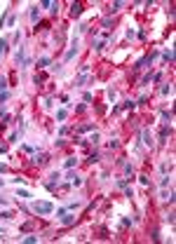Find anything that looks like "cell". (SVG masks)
I'll list each match as a JSON object with an SVG mask.
<instances>
[{"mask_svg":"<svg viewBox=\"0 0 176 244\" xmlns=\"http://www.w3.org/2000/svg\"><path fill=\"white\" fill-rule=\"evenodd\" d=\"M139 181H141V186H146V188H148V186H150V176H148V174H141Z\"/></svg>","mask_w":176,"mask_h":244,"instance_id":"17","label":"cell"},{"mask_svg":"<svg viewBox=\"0 0 176 244\" xmlns=\"http://www.w3.org/2000/svg\"><path fill=\"white\" fill-rule=\"evenodd\" d=\"M78 132H94V125H82Z\"/></svg>","mask_w":176,"mask_h":244,"instance_id":"31","label":"cell"},{"mask_svg":"<svg viewBox=\"0 0 176 244\" xmlns=\"http://www.w3.org/2000/svg\"><path fill=\"white\" fill-rule=\"evenodd\" d=\"M38 19H40V9L33 5V7H31V21H33V24H38Z\"/></svg>","mask_w":176,"mask_h":244,"instance_id":"10","label":"cell"},{"mask_svg":"<svg viewBox=\"0 0 176 244\" xmlns=\"http://www.w3.org/2000/svg\"><path fill=\"white\" fill-rule=\"evenodd\" d=\"M171 118H174L171 110H162V120H164V122H171Z\"/></svg>","mask_w":176,"mask_h":244,"instance_id":"24","label":"cell"},{"mask_svg":"<svg viewBox=\"0 0 176 244\" xmlns=\"http://www.w3.org/2000/svg\"><path fill=\"white\" fill-rule=\"evenodd\" d=\"M162 94H171V85H164L162 87Z\"/></svg>","mask_w":176,"mask_h":244,"instance_id":"41","label":"cell"},{"mask_svg":"<svg viewBox=\"0 0 176 244\" xmlns=\"http://www.w3.org/2000/svg\"><path fill=\"white\" fill-rule=\"evenodd\" d=\"M49 63H52V59L49 56H42V59H38V68H47Z\"/></svg>","mask_w":176,"mask_h":244,"instance_id":"12","label":"cell"},{"mask_svg":"<svg viewBox=\"0 0 176 244\" xmlns=\"http://www.w3.org/2000/svg\"><path fill=\"white\" fill-rule=\"evenodd\" d=\"M120 7H124V2H120V0H117V2H113V5H110V12H117Z\"/></svg>","mask_w":176,"mask_h":244,"instance_id":"28","label":"cell"},{"mask_svg":"<svg viewBox=\"0 0 176 244\" xmlns=\"http://www.w3.org/2000/svg\"><path fill=\"white\" fill-rule=\"evenodd\" d=\"M49 12H52V17H56V12H59V2H52V7H49Z\"/></svg>","mask_w":176,"mask_h":244,"instance_id":"33","label":"cell"},{"mask_svg":"<svg viewBox=\"0 0 176 244\" xmlns=\"http://www.w3.org/2000/svg\"><path fill=\"white\" fill-rule=\"evenodd\" d=\"M54 143H56V148H63V145H66V141H63V136H59Z\"/></svg>","mask_w":176,"mask_h":244,"instance_id":"38","label":"cell"},{"mask_svg":"<svg viewBox=\"0 0 176 244\" xmlns=\"http://www.w3.org/2000/svg\"><path fill=\"white\" fill-rule=\"evenodd\" d=\"M0 218H5V221H7V218H12V214H9V211H0Z\"/></svg>","mask_w":176,"mask_h":244,"instance_id":"43","label":"cell"},{"mask_svg":"<svg viewBox=\"0 0 176 244\" xmlns=\"http://www.w3.org/2000/svg\"><path fill=\"white\" fill-rule=\"evenodd\" d=\"M45 162H47V155L45 153H35L31 157V164H45Z\"/></svg>","mask_w":176,"mask_h":244,"instance_id":"6","label":"cell"},{"mask_svg":"<svg viewBox=\"0 0 176 244\" xmlns=\"http://www.w3.org/2000/svg\"><path fill=\"white\" fill-rule=\"evenodd\" d=\"M164 221H167L169 226H174V214H167V216H164Z\"/></svg>","mask_w":176,"mask_h":244,"instance_id":"39","label":"cell"},{"mask_svg":"<svg viewBox=\"0 0 176 244\" xmlns=\"http://www.w3.org/2000/svg\"><path fill=\"white\" fill-rule=\"evenodd\" d=\"M124 174H127V176H129V174H134V167L129 162H124Z\"/></svg>","mask_w":176,"mask_h":244,"instance_id":"32","label":"cell"},{"mask_svg":"<svg viewBox=\"0 0 176 244\" xmlns=\"http://www.w3.org/2000/svg\"><path fill=\"white\" fill-rule=\"evenodd\" d=\"M150 78H153V71H150V73H146V75L141 78V85H139V87H146V85L150 82Z\"/></svg>","mask_w":176,"mask_h":244,"instance_id":"16","label":"cell"},{"mask_svg":"<svg viewBox=\"0 0 176 244\" xmlns=\"http://www.w3.org/2000/svg\"><path fill=\"white\" fill-rule=\"evenodd\" d=\"M99 157H101V153H99V150H94V153H89L87 162H89V164H94V162H99Z\"/></svg>","mask_w":176,"mask_h":244,"instance_id":"13","label":"cell"},{"mask_svg":"<svg viewBox=\"0 0 176 244\" xmlns=\"http://www.w3.org/2000/svg\"><path fill=\"white\" fill-rule=\"evenodd\" d=\"M75 162H78L75 157H66V164H63V167H66V169H73V167H75Z\"/></svg>","mask_w":176,"mask_h":244,"instance_id":"20","label":"cell"},{"mask_svg":"<svg viewBox=\"0 0 176 244\" xmlns=\"http://www.w3.org/2000/svg\"><path fill=\"white\" fill-rule=\"evenodd\" d=\"M7 78H5V75H0V92H7Z\"/></svg>","mask_w":176,"mask_h":244,"instance_id":"19","label":"cell"},{"mask_svg":"<svg viewBox=\"0 0 176 244\" xmlns=\"http://www.w3.org/2000/svg\"><path fill=\"white\" fill-rule=\"evenodd\" d=\"M141 141L148 145V148H153V145H155V141H153V134H150L148 127H146V129H141Z\"/></svg>","mask_w":176,"mask_h":244,"instance_id":"3","label":"cell"},{"mask_svg":"<svg viewBox=\"0 0 176 244\" xmlns=\"http://www.w3.org/2000/svg\"><path fill=\"white\" fill-rule=\"evenodd\" d=\"M59 221H61L63 226H73V223H75V216H73L70 211H66L63 216H59Z\"/></svg>","mask_w":176,"mask_h":244,"instance_id":"5","label":"cell"},{"mask_svg":"<svg viewBox=\"0 0 176 244\" xmlns=\"http://www.w3.org/2000/svg\"><path fill=\"white\" fill-rule=\"evenodd\" d=\"M9 99V92H0V103H5Z\"/></svg>","mask_w":176,"mask_h":244,"instance_id":"36","label":"cell"},{"mask_svg":"<svg viewBox=\"0 0 176 244\" xmlns=\"http://www.w3.org/2000/svg\"><path fill=\"white\" fill-rule=\"evenodd\" d=\"M0 204H2V207H5V204H7V199H5V197H0Z\"/></svg>","mask_w":176,"mask_h":244,"instance_id":"45","label":"cell"},{"mask_svg":"<svg viewBox=\"0 0 176 244\" xmlns=\"http://www.w3.org/2000/svg\"><path fill=\"white\" fill-rule=\"evenodd\" d=\"M169 181H171V179H169L167 174H164V176H162V181H160V186H162V188H167V186H169Z\"/></svg>","mask_w":176,"mask_h":244,"instance_id":"30","label":"cell"},{"mask_svg":"<svg viewBox=\"0 0 176 244\" xmlns=\"http://www.w3.org/2000/svg\"><path fill=\"white\" fill-rule=\"evenodd\" d=\"M99 139H101V136H99V132H94V134H92V136L87 139V143H96Z\"/></svg>","mask_w":176,"mask_h":244,"instance_id":"27","label":"cell"},{"mask_svg":"<svg viewBox=\"0 0 176 244\" xmlns=\"http://www.w3.org/2000/svg\"><path fill=\"white\" fill-rule=\"evenodd\" d=\"M68 183H70V186H82V179H80L75 172H70L68 174Z\"/></svg>","mask_w":176,"mask_h":244,"instance_id":"8","label":"cell"},{"mask_svg":"<svg viewBox=\"0 0 176 244\" xmlns=\"http://www.w3.org/2000/svg\"><path fill=\"white\" fill-rule=\"evenodd\" d=\"M49 179H52L49 183H54V186H56V183H59V179H61V174H59V172H52V174H49Z\"/></svg>","mask_w":176,"mask_h":244,"instance_id":"22","label":"cell"},{"mask_svg":"<svg viewBox=\"0 0 176 244\" xmlns=\"http://www.w3.org/2000/svg\"><path fill=\"white\" fill-rule=\"evenodd\" d=\"M56 120H66V108L56 110Z\"/></svg>","mask_w":176,"mask_h":244,"instance_id":"35","label":"cell"},{"mask_svg":"<svg viewBox=\"0 0 176 244\" xmlns=\"http://www.w3.org/2000/svg\"><path fill=\"white\" fill-rule=\"evenodd\" d=\"M162 59H164V61H174V49H171V47H169V49H164V52H162Z\"/></svg>","mask_w":176,"mask_h":244,"instance_id":"9","label":"cell"},{"mask_svg":"<svg viewBox=\"0 0 176 244\" xmlns=\"http://www.w3.org/2000/svg\"><path fill=\"white\" fill-rule=\"evenodd\" d=\"M17 197H19V199H31L33 195H31L28 190H17Z\"/></svg>","mask_w":176,"mask_h":244,"instance_id":"14","label":"cell"},{"mask_svg":"<svg viewBox=\"0 0 176 244\" xmlns=\"http://www.w3.org/2000/svg\"><path fill=\"white\" fill-rule=\"evenodd\" d=\"M110 24H113V19H110V17H106L103 21H101V26H103V28H108V26H110Z\"/></svg>","mask_w":176,"mask_h":244,"instance_id":"37","label":"cell"},{"mask_svg":"<svg viewBox=\"0 0 176 244\" xmlns=\"http://www.w3.org/2000/svg\"><path fill=\"white\" fill-rule=\"evenodd\" d=\"M80 52V47H78V40H75V42H73V47H70L68 52H66V56H63V61H70V59H73V56L78 54Z\"/></svg>","mask_w":176,"mask_h":244,"instance_id":"4","label":"cell"},{"mask_svg":"<svg viewBox=\"0 0 176 244\" xmlns=\"http://www.w3.org/2000/svg\"><path fill=\"white\" fill-rule=\"evenodd\" d=\"M122 108H127V110L136 108V101H134V99H127V101H124V103H122Z\"/></svg>","mask_w":176,"mask_h":244,"instance_id":"18","label":"cell"},{"mask_svg":"<svg viewBox=\"0 0 176 244\" xmlns=\"http://www.w3.org/2000/svg\"><path fill=\"white\" fill-rule=\"evenodd\" d=\"M38 242V237L35 235H28V237H24V244H35Z\"/></svg>","mask_w":176,"mask_h":244,"instance_id":"26","label":"cell"},{"mask_svg":"<svg viewBox=\"0 0 176 244\" xmlns=\"http://www.w3.org/2000/svg\"><path fill=\"white\" fill-rule=\"evenodd\" d=\"M0 188H2V179H0Z\"/></svg>","mask_w":176,"mask_h":244,"instance_id":"46","label":"cell"},{"mask_svg":"<svg viewBox=\"0 0 176 244\" xmlns=\"http://www.w3.org/2000/svg\"><path fill=\"white\" fill-rule=\"evenodd\" d=\"M129 181H132V179H120V181H117V183H115V186H117V188H127V186H129Z\"/></svg>","mask_w":176,"mask_h":244,"instance_id":"21","label":"cell"},{"mask_svg":"<svg viewBox=\"0 0 176 244\" xmlns=\"http://www.w3.org/2000/svg\"><path fill=\"white\" fill-rule=\"evenodd\" d=\"M153 239H155V242H160V230H157V228L153 230Z\"/></svg>","mask_w":176,"mask_h":244,"instance_id":"42","label":"cell"},{"mask_svg":"<svg viewBox=\"0 0 176 244\" xmlns=\"http://www.w3.org/2000/svg\"><path fill=\"white\" fill-rule=\"evenodd\" d=\"M52 103H54V101L49 99V96H47V99H45V103H42V106H45V108H52Z\"/></svg>","mask_w":176,"mask_h":244,"instance_id":"40","label":"cell"},{"mask_svg":"<svg viewBox=\"0 0 176 244\" xmlns=\"http://www.w3.org/2000/svg\"><path fill=\"white\" fill-rule=\"evenodd\" d=\"M7 172V164H0V174H5Z\"/></svg>","mask_w":176,"mask_h":244,"instance_id":"44","label":"cell"},{"mask_svg":"<svg viewBox=\"0 0 176 244\" xmlns=\"http://www.w3.org/2000/svg\"><path fill=\"white\" fill-rule=\"evenodd\" d=\"M5 52H7V40H5V38H0V59L5 56Z\"/></svg>","mask_w":176,"mask_h":244,"instance_id":"15","label":"cell"},{"mask_svg":"<svg viewBox=\"0 0 176 244\" xmlns=\"http://www.w3.org/2000/svg\"><path fill=\"white\" fill-rule=\"evenodd\" d=\"M108 148H110V150L120 148V141H117V139H110V141H108Z\"/></svg>","mask_w":176,"mask_h":244,"instance_id":"25","label":"cell"},{"mask_svg":"<svg viewBox=\"0 0 176 244\" xmlns=\"http://www.w3.org/2000/svg\"><path fill=\"white\" fill-rule=\"evenodd\" d=\"M103 47H106V40H96V42H94V49H99V52H101Z\"/></svg>","mask_w":176,"mask_h":244,"instance_id":"29","label":"cell"},{"mask_svg":"<svg viewBox=\"0 0 176 244\" xmlns=\"http://www.w3.org/2000/svg\"><path fill=\"white\" fill-rule=\"evenodd\" d=\"M33 211L38 216H49L54 211V204L52 202H45V199H38V202H33Z\"/></svg>","mask_w":176,"mask_h":244,"instance_id":"1","label":"cell"},{"mask_svg":"<svg viewBox=\"0 0 176 244\" xmlns=\"http://www.w3.org/2000/svg\"><path fill=\"white\" fill-rule=\"evenodd\" d=\"M33 82H35V85H42V82H45V75H33Z\"/></svg>","mask_w":176,"mask_h":244,"instance_id":"34","label":"cell"},{"mask_svg":"<svg viewBox=\"0 0 176 244\" xmlns=\"http://www.w3.org/2000/svg\"><path fill=\"white\" fill-rule=\"evenodd\" d=\"M85 82H87V75H85V73H82V75H80L78 80H75V87H82V85H85Z\"/></svg>","mask_w":176,"mask_h":244,"instance_id":"23","label":"cell"},{"mask_svg":"<svg viewBox=\"0 0 176 244\" xmlns=\"http://www.w3.org/2000/svg\"><path fill=\"white\" fill-rule=\"evenodd\" d=\"M162 202H174V190H162Z\"/></svg>","mask_w":176,"mask_h":244,"instance_id":"11","label":"cell"},{"mask_svg":"<svg viewBox=\"0 0 176 244\" xmlns=\"http://www.w3.org/2000/svg\"><path fill=\"white\" fill-rule=\"evenodd\" d=\"M14 61H17V68H28V66H31V59L26 56V47H19L17 49Z\"/></svg>","mask_w":176,"mask_h":244,"instance_id":"2","label":"cell"},{"mask_svg":"<svg viewBox=\"0 0 176 244\" xmlns=\"http://www.w3.org/2000/svg\"><path fill=\"white\" fill-rule=\"evenodd\" d=\"M82 14V5L80 2H70V17L75 19V17H80Z\"/></svg>","mask_w":176,"mask_h":244,"instance_id":"7","label":"cell"}]
</instances>
